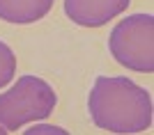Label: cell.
<instances>
[{"mask_svg":"<svg viewBox=\"0 0 154 135\" xmlns=\"http://www.w3.org/2000/svg\"><path fill=\"white\" fill-rule=\"evenodd\" d=\"M97 128L110 133H140L152 126V96L122 76H97L88 96Z\"/></svg>","mask_w":154,"mask_h":135,"instance_id":"obj_1","label":"cell"},{"mask_svg":"<svg viewBox=\"0 0 154 135\" xmlns=\"http://www.w3.org/2000/svg\"><path fill=\"white\" fill-rule=\"evenodd\" d=\"M58 94L39 76H21L12 90L0 94V126L19 131L30 122H39L53 112Z\"/></svg>","mask_w":154,"mask_h":135,"instance_id":"obj_2","label":"cell"},{"mask_svg":"<svg viewBox=\"0 0 154 135\" xmlns=\"http://www.w3.org/2000/svg\"><path fill=\"white\" fill-rule=\"evenodd\" d=\"M110 55L131 71H154V16L131 14L120 21L108 37Z\"/></svg>","mask_w":154,"mask_h":135,"instance_id":"obj_3","label":"cell"},{"mask_svg":"<svg viewBox=\"0 0 154 135\" xmlns=\"http://www.w3.org/2000/svg\"><path fill=\"white\" fill-rule=\"evenodd\" d=\"M131 0H64V14L76 25L99 28L124 12Z\"/></svg>","mask_w":154,"mask_h":135,"instance_id":"obj_4","label":"cell"},{"mask_svg":"<svg viewBox=\"0 0 154 135\" xmlns=\"http://www.w3.org/2000/svg\"><path fill=\"white\" fill-rule=\"evenodd\" d=\"M53 0H0V19L7 23H35L51 12Z\"/></svg>","mask_w":154,"mask_h":135,"instance_id":"obj_5","label":"cell"},{"mask_svg":"<svg viewBox=\"0 0 154 135\" xmlns=\"http://www.w3.org/2000/svg\"><path fill=\"white\" fill-rule=\"evenodd\" d=\"M16 73V55L5 41H0V87H5Z\"/></svg>","mask_w":154,"mask_h":135,"instance_id":"obj_6","label":"cell"},{"mask_svg":"<svg viewBox=\"0 0 154 135\" xmlns=\"http://www.w3.org/2000/svg\"><path fill=\"white\" fill-rule=\"evenodd\" d=\"M28 135H39V133H64L60 126H32L30 131H26Z\"/></svg>","mask_w":154,"mask_h":135,"instance_id":"obj_7","label":"cell"},{"mask_svg":"<svg viewBox=\"0 0 154 135\" xmlns=\"http://www.w3.org/2000/svg\"><path fill=\"white\" fill-rule=\"evenodd\" d=\"M5 133H7V131H5V128H2V126H0V135H5Z\"/></svg>","mask_w":154,"mask_h":135,"instance_id":"obj_8","label":"cell"}]
</instances>
